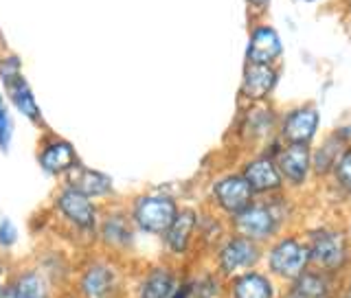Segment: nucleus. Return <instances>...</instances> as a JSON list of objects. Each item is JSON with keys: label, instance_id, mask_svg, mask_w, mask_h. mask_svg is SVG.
I'll return each mask as SVG.
<instances>
[{"label": "nucleus", "instance_id": "nucleus-18", "mask_svg": "<svg viewBox=\"0 0 351 298\" xmlns=\"http://www.w3.org/2000/svg\"><path fill=\"white\" fill-rule=\"evenodd\" d=\"M235 298H270L272 288L270 283L259 277V274H246L235 283Z\"/></svg>", "mask_w": 351, "mask_h": 298}, {"label": "nucleus", "instance_id": "nucleus-20", "mask_svg": "<svg viewBox=\"0 0 351 298\" xmlns=\"http://www.w3.org/2000/svg\"><path fill=\"white\" fill-rule=\"evenodd\" d=\"M345 153V145H343V140H340L338 136H332L329 138L325 145L316 151V156H314V164H316V171L318 173H325L334 167V164L340 160V156Z\"/></svg>", "mask_w": 351, "mask_h": 298}, {"label": "nucleus", "instance_id": "nucleus-12", "mask_svg": "<svg viewBox=\"0 0 351 298\" xmlns=\"http://www.w3.org/2000/svg\"><path fill=\"white\" fill-rule=\"evenodd\" d=\"M69 186H73L75 191H80L88 197H101L112 191V180L101 171L86 169L82 164H75L69 171Z\"/></svg>", "mask_w": 351, "mask_h": 298}, {"label": "nucleus", "instance_id": "nucleus-10", "mask_svg": "<svg viewBox=\"0 0 351 298\" xmlns=\"http://www.w3.org/2000/svg\"><path fill=\"white\" fill-rule=\"evenodd\" d=\"M274 84H277V71L272 69V64H248L244 84H241V95L252 99V101H259L272 92Z\"/></svg>", "mask_w": 351, "mask_h": 298}, {"label": "nucleus", "instance_id": "nucleus-25", "mask_svg": "<svg viewBox=\"0 0 351 298\" xmlns=\"http://www.w3.org/2000/svg\"><path fill=\"white\" fill-rule=\"evenodd\" d=\"M18 237V230L11 219H3L0 222V246H11Z\"/></svg>", "mask_w": 351, "mask_h": 298}, {"label": "nucleus", "instance_id": "nucleus-7", "mask_svg": "<svg viewBox=\"0 0 351 298\" xmlns=\"http://www.w3.org/2000/svg\"><path fill=\"white\" fill-rule=\"evenodd\" d=\"M235 228L239 230L241 237H248L252 241L266 239L272 235V230L277 228V219L268 211L266 206H248L241 213L235 215Z\"/></svg>", "mask_w": 351, "mask_h": 298}, {"label": "nucleus", "instance_id": "nucleus-19", "mask_svg": "<svg viewBox=\"0 0 351 298\" xmlns=\"http://www.w3.org/2000/svg\"><path fill=\"white\" fill-rule=\"evenodd\" d=\"M327 296V285L318 274H299L292 290V298H325Z\"/></svg>", "mask_w": 351, "mask_h": 298}, {"label": "nucleus", "instance_id": "nucleus-17", "mask_svg": "<svg viewBox=\"0 0 351 298\" xmlns=\"http://www.w3.org/2000/svg\"><path fill=\"white\" fill-rule=\"evenodd\" d=\"M195 228V213L193 211H182L176 215V219L171 222V226L165 233V239H167V246L173 252H184L186 246H189L191 233Z\"/></svg>", "mask_w": 351, "mask_h": 298}, {"label": "nucleus", "instance_id": "nucleus-5", "mask_svg": "<svg viewBox=\"0 0 351 298\" xmlns=\"http://www.w3.org/2000/svg\"><path fill=\"white\" fill-rule=\"evenodd\" d=\"M310 259H314L318 266L327 270H336L345 263L347 259V246L345 239L332 230H321L312 237L310 246Z\"/></svg>", "mask_w": 351, "mask_h": 298}, {"label": "nucleus", "instance_id": "nucleus-15", "mask_svg": "<svg viewBox=\"0 0 351 298\" xmlns=\"http://www.w3.org/2000/svg\"><path fill=\"white\" fill-rule=\"evenodd\" d=\"M5 90L11 99V103H14L18 108V112L22 116H27L29 121H33V123H40L42 119V112H40V105L36 101V97H33L31 88L25 79V75L16 77L14 82H9L5 86Z\"/></svg>", "mask_w": 351, "mask_h": 298}, {"label": "nucleus", "instance_id": "nucleus-30", "mask_svg": "<svg viewBox=\"0 0 351 298\" xmlns=\"http://www.w3.org/2000/svg\"><path fill=\"white\" fill-rule=\"evenodd\" d=\"M307 3H316V0H307Z\"/></svg>", "mask_w": 351, "mask_h": 298}, {"label": "nucleus", "instance_id": "nucleus-11", "mask_svg": "<svg viewBox=\"0 0 351 298\" xmlns=\"http://www.w3.org/2000/svg\"><path fill=\"white\" fill-rule=\"evenodd\" d=\"M77 164V153L75 147L66 140H53L40 151V167L51 173H69Z\"/></svg>", "mask_w": 351, "mask_h": 298}, {"label": "nucleus", "instance_id": "nucleus-23", "mask_svg": "<svg viewBox=\"0 0 351 298\" xmlns=\"http://www.w3.org/2000/svg\"><path fill=\"white\" fill-rule=\"evenodd\" d=\"M16 298H47L44 283L38 274H25L16 285Z\"/></svg>", "mask_w": 351, "mask_h": 298}, {"label": "nucleus", "instance_id": "nucleus-1", "mask_svg": "<svg viewBox=\"0 0 351 298\" xmlns=\"http://www.w3.org/2000/svg\"><path fill=\"white\" fill-rule=\"evenodd\" d=\"M134 222L141 230L152 235L167 233V228L178 215L176 202L167 195H143L134 204Z\"/></svg>", "mask_w": 351, "mask_h": 298}, {"label": "nucleus", "instance_id": "nucleus-9", "mask_svg": "<svg viewBox=\"0 0 351 298\" xmlns=\"http://www.w3.org/2000/svg\"><path fill=\"white\" fill-rule=\"evenodd\" d=\"M259 259V248L255 246V241L248 237H239L228 241V244L219 252V266L226 274L235 272L239 268H248Z\"/></svg>", "mask_w": 351, "mask_h": 298}, {"label": "nucleus", "instance_id": "nucleus-2", "mask_svg": "<svg viewBox=\"0 0 351 298\" xmlns=\"http://www.w3.org/2000/svg\"><path fill=\"white\" fill-rule=\"evenodd\" d=\"M60 213L82 230H93L97 226V211L93 204V197H88L80 191H75L73 186H66L58 197Z\"/></svg>", "mask_w": 351, "mask_h": 298}, {"label": "nucleus", "instance_id": "nucleus-8", "mask_svg": "<svg viewBox=\"0 0 351 298\" xmlns=\"http://www.w3.org/2000/svg\"><path fill=\"white\" fill-rule=\"evenodd\" d=\"M316 129H318V112L314 108L305 105L288 114L283 123V138L288 142H294V145H307L314 138Z\"/></svg>", "mask_w": 351, "mask_h": 298}, {"label": "nucleus", "instance_id": "nucleus-4", "mask_svg": "<svg viewBox=\"0 0 351 298\" xmlns=\"http://www.w3.org/2000/svg\"><path fill=\"white\" fill-rule=\"evenodd\" d=\"M215 200L217 204L224 208L226 213H241L244 208H248L252 204V191L250 184L246 182L244 175H228V178L219 180L213 186Z\"/></svg>", "mask_w": 351, "mask_h": 298}, {"label": "nucleus", "instance_id": "nucleus-21", "mask_svg": "<svg viewBox=\"0 0 351 298\" xmlns=\"http://www.w3.org/2000/svg\"><path fill=\"white\" fill-rule=\"evenodd\" d=\"M104 237H106L108 244L125 246L132 239V228L121 215H112V217H108L106 224H104Z\"/></svg>", "mask_w": 351, "mask_h": 298}, {"label": "nucleus", "instance_id": "nucleus-24", "mask_svg": "<svg viewBox=\"0 0 351 298\" xmlns=\"http://www.w3.org/2000/svg\"><path fill=\"white\" fill-rule=\"evenodd\" d=\"M336 178H338L340 186L351 193V151L343 153L340 160L336 162Z\"/></svg>", "mask_w": 351, "mask_h": 298}, {"label": "nucleus", "instance_id": "nucleus-26", "mask_svg": "<svg viewBox=\"0 0 351 298\" xmlns=\"http://www.w3.org/2000/svg\"><path fill=\"white\" fill-rule=\"evenodd\" d=\"M248 3L252 5V7H257V9H261V7H266L270 0H248Z\"/></svg>", "mask_w": 351, "mask_h": 298}, {"label": "nucleus", "instance_id": "nucleus-27", "mask_svg": "<svg viewBox=\"0 0 351 298\" xmlns=\"http://www.w3.org/2000/svg\"><path fill=\"white\" fill-rule=\"evenodd\" d=\"M0 298H16V290H11V288L5 290L3 294H0Z\"/></svg>", "mask_w": 351, "mask_h": 298}, {"label": "nucleus", "instance_id": "nucleus-6", "mask_svg": "<svg viewBox=\"0 0 351 298\" xmlns=\"http://www.w3.org/2000/svg\"><path fill=\"white\" fill-rule=\"evenodd\" d=\"M283 53V44L272 27H255L248 42V64H274Z\"/></svg>", "mask_w": 351, "mask_h": 298}, {"label": "nucleus", "instance_id": "nucleus-22", "mask_svg": "<svg viewBox=\"0 0 351 298\" xmlns=\"http://www.w3.org/2000/svg\"><path fill=\"white\" fill-rule=\"evenodd\" d=\"M171 292V277L165 270H156L143 285L141 298H167Z\"/></svg>", "mask_w": 351, "mask_h": 298}, {"label": "nucleus", "instance_id": "nucleus-29", "mask_svg": "<svg viewBox=\"0 0 351 298\" xmlns=\"http://www.w3.org/2000/svg\"><path fill=\"white\" fill-rule=\"evenodd\" d=\"M0 277H3V268H0Z\"/></svg>", "mask_w": 351, "mask_h": 298}, {"label": "nucleus", "instance_id": "nucleus-16", "mask_svg": "<svg viewBox=\"0 0 351 298\" xmlns=\"http://www.w3.org/2000/svg\"><path fill=\"white\" fill-rule=\"evenodd\" d=\"M114 288V272L108 266H93L82 281L86 298H108Z\"/></svg>", "mask_w": 351, "mask_h": 298}, {"label": "nucleus", "instance_id": "nucleus-3", "mask_svg": "<svg viewBox=\"0 0 351 298\" xmlns=\"http://www.w3.org/2000/svg\"><path fill=\"white\" fill-rule=\"evenodd\" d=\"M310 261V248L301 246L296 239H283L270 252V268L281 277L296 279Z\"/></svg>", "mask_w": 351, "mask_h": 298}, {"label": "nucleus", "instance_id": "nucleus-31", "mask_svg": "<svg viewBox=\"0 0 351 298\" xmlns=\"http://www.w3.org/2000/svg\"><path fill=\"white\" fill-rule=\"evenodd\" d=\"M349 298H351V288H349Z\"/></svg>", "mask_w": 351, "mask_h": 298}, {"label": "nucleus", "instance_id": "nucleus-14", "mask_svg": "<svg viewBox=\"0 0 351 298\" xmlns=\"http://www.w3.org/2000/svg\"><path fill=\"white\" fill-rule=\"evenodd\" d=\"M244 178L255 193L274 191L281 186V171H279L277 164L268 158L252 160L244 171Z\"/></svg>", "mask_w": 351, "mask_h": 298}, {"label": "nucleus", "instance_id": "nucleus-28", "mask_svg": "<svg viewBox=\"0 0 351 298\" xmlns=\"http://www.w3.org/2000/svg\"><path fill=\"white\" fill-rule=\"evenodd\" d=\"M3 108H7V105H5V99H3V95H0V110H3Z\"/></svg>", "mask_w": 351, "mask_h": 298}, {"label": "nucleus", "instance_id": "nucleus-13", "mask_svg": "<svg viewBox=\"0 0 351 298\" xmlns=\"http://www.w3.org/2000/svg\"><path fill=\"white\" fill-rule=\"evenodd\" d=\"M310 162H312V156L307 145H294V142H290V147L279 153L277 167L290 182L301 184L305 180L307 171H310Z\"/></svg>", "mask_w": 351, "mask_h": 298}]
</instances>
